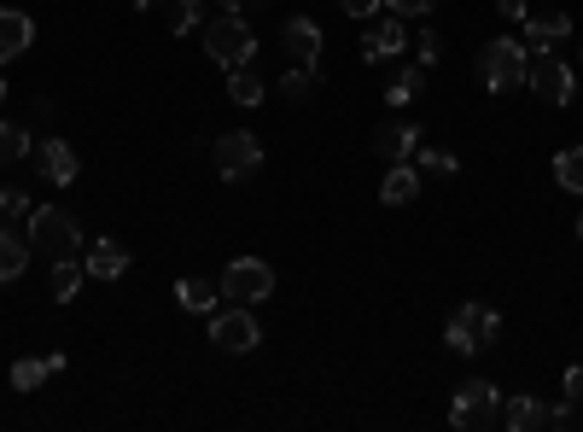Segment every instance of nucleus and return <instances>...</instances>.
<instances>
[{"instance_id": "nucleus-1", "label": "nucleus", "mask_w": 583, "mask_h": 432, "mask_svg": "<svg viewBox=\"0 0 583 432\" xmlns=\"http://www.w3.org/2000/svg\"><path fill=\"white\" fill-rule=\"evenodd\" d=\"M526 76H531V53H526V41H513V35H496L478 48V82H485L490 94H513V88H526Z\"/></svg>"}, {"instance_id": "nucleus-2", "label": "nucleus", "mask_w": 583, "mask_h": 432, "mask_svg": "<svg viewBox=\"0 0 583 432\" xmlns=\"http://www.w3.org/2000/svg\"><path fill=\"white\" fill-rule=\"evenodd\" d=\"M502 339V316L490 310V304H478V298H467L462 310L449 316V327H444V345L455 357H473V351H490V345Z\"/></svg>"}, {"instance_id": "nucleus-3", "label": "nucleus", "mask_w": 583, "mask_h": 432, "mask_svg": "<svg viewBox=\"0 0 583 432\" xmlns=\"http://www.w3.org/2000/svg\"><path fill=\"white\" fill-rule=\"evenodd\" d=\"M204 53H211L222 71H234V65H252V59H257V30L245 24V12L211 18V24H204Z\"/></svg>"}, {"instance_id": "nucleus-4", "label": "nucleus", "mask_w": 583, "mask_h": 432, "mask_svg": "<svg viewBox=\"0 0 583 432\" xmlns=\"http://www.w3.org/2000/svg\"><path fill=\"white\" fill-rule=\"evenodd\" d=\"M30 252L82 257V229H76V217L59 211V204H35V211H30Z\"/></svg>"}, {"instance_id": "nucleus-5", "label": "nucleus", "mask_w": 583, "mask_h": 432, "mask_svg": "<svg viewBox=\"0 0 583 432\" xmlns=\"http://www.w3.org/2000/svg\"><path fill=\"white\" fill-rule=\"evenodd\" d=\"M449 426H462V432L502 426V392H496L490 380H467L462 392L449 398Z\"/></svg>"}, {"instance_id": "nucleus-6", "label": "nucleus", "mask_w": 583, "mask_h": 432, "mask_svg": "<svg viewBox=\"0 0 583 432\" xmlns=\"http://www.w3.org/2000/svg\"><path fill=\"white\" fill-rule=\"evenodd\" d=\"M211 158H216V176L222 181H245V176L263 170V140L252 129H227L216 147H211Z\"/></svg>"}, {"instance_id": "nucleus-7", "label": "nucleus", "mask_w": 583, "mask_h": 432, "mask_svg": "<svg viewBox=\"0 0 583 432\" xmlns=\"http://www.w3.org/2000/svg\"><path fill=\"white\" fill-rule=\"evenodd\" d=\"M222 298H234V304H263V298H275V270H268L263 257H234L222 270Z\"/></svg>"}, {"instance_id": "nucleus-8", "label": "nucleus", "mask_w": 583, "mask_h": 432, "mask_svg": "<svg viewBox=\"0 0 583 432\" xmlns=\"http://www.w3.org/2000/svg\"><path fill=\"white\" fill-rule=\"evenodd\" d=\"M526 88H531L537 99H543V106H572V99H577V76H572V65H566V59L543 53V59H531Z\"/></svg>"}, {"instance_id": "nucleus-9", "label": "nucleus", "mask_w": 583, "mask_h": 432, "mask_svg": "<svg viewBox=\"0 0 583 432\" xmlns=\"http://www.w3.org/2000/svg\"><path fill=\"white\" fill-rule=\"evenodd\" d=\"M211 345L216 351H257L263 345V327H257V316H252V304H234V310H216L211 316Z\"/></svg>"}, {"instance_id": "nucleus-10", "label": "nucleus", "mask_w": 583, "mask_h": 432, "mask_svg": "<svg viewBox=\"0 0 583 432\" xmlns=\"http://www.w3.org/2000/svg\"><path fill=\"white\" fill-rule=\"evenodd\" d=\"M280 48H286V59L292 65H321V24L316 18H304V12H292L286 24H280Z\"/></svg>"}, {"instance_id": "nucleus-11", "label": "nucleus", "mask_w": 583, "mask_h": 432, "mask_svg": "<svg viewBox=\"0 0 583 432\" xmlns=\"http://www.w3.org/2000/svg\"><path fill=\"white\" fill-rule=\"evenodd\" d=\"M409 48V30H403V18L391 12V18H373L368 35H362V59L368 65H385V59H398Z\"/></svg>"}, {"instance_id": "nucleus-12", "label": "nucleus", "mask_w": 583, "mask_h": 432, "mask_svg": "<svg viewBox=\"0 0 583 432\" xmlns=\"http://www.w3.org/2000/svg\"><path fill=\"white\" fill-rule=\"evenodd\" d=\"M373 152H380L385 164H403V158H414V152H421V123H409V117L385 123V129L373 135Z\"/></svg>"}, {"instance_id": "nucleus-13", "label": "nucleus", "mask_w": 583, "mask_h": 432, "mask_svg": "<svg viewBox=\"0 0 583 432\" xmlns=\"http://www.w3.org/2000/svg\"><path fill=\"white\" fill-rule=\"evenodd\" d=\"M82 270H88V281H123L129 275V252H123L117 240L82 245Z\"/></svg>"}, {"instance_id": "nucleus-14", "label": "nucleus", "mask_w": 583, "mask_h": 432, "mask_svg": "<svg viewBox=\"0 0 583 432\" xmlns=\"http://www.w3.org/2000/svg\"><path fill=\"white\" fill-rule=\"evenodd\" d=\"M30 41H35V18L18 12V7H0V65L18 53H30Z\"/></svg>"}, {"instance_id": "nucleus-15", "label": "nucleus", "mask_w": 583, "mask_h": 432, "mask_svg": "<svg viewBox=\"0 0 583 432\" xmlns=\"http://www.w3.org/2000/svg\"><path fill=\"white\" fill-rule=\"evenodd\" d=\"M566 35H572V18L554 12V18H526V35H519V41H526L531 59H543V53H554Z\"/></svg>"}, {"instance_id": "nucleus-16", "label": "nucleus", "mask_w": 583, "mask_h": 432, "mask_svg": "<svg viewBox=\"0 0 583 432\" xmlns=\"http://www.w3.org/2000/svg\"><path fill=\"white\" fill-rule=\"evenodd\" d=\"M35 170H41V176H47V181H53V188H71V181H76V170H82V164H76V152H71V140H47V147H41V152H35Z\"/></svg>"}, {"instance_id": "nucleus-17", "label": "nucleus", "mask_w": 583, "mask_h": 432, "mask_svg": "<svg viewBox=\"0 0 583 432\" xmlns=\"http://www.w3.org/2000/svg\"><path fill=\"white\" fill-rule=\"evenodd\" d=\"M53 375H65V351H53V357H18L12 362V392H41V380H53Z\"/></svg>"}, {"instance_id": "nucleus-18", "label": "nucleus", "mask_w": 583, "mask_h": 432, "mask_svg": "<svg viewBox=\"0 0 583 432\" xmlns=\"http://www.w3.org/2000/svg\"><path fill=\"white\" fill-rule=\"evenodd\" d=\"M380 199H385V204H414V199H421V170H414L409 158H403V164H385Z\"/></svg>"}, {"instance_id": "nucleus-19", "label": "nucleus", "mask_w": 583, "mask_h": 432, "mask_svg": "<svg viewBox=\"0 0 583 432\" xmlns=\"http://www.w3.org/2000/svg\"><path fill=\"white\" fill-rule=\"evenodd\" d=\"M216 298H222V286H211V281H199V275H187V281H176V304L187 316H216Z\"/></svg>"}, {"instance_id": "nucleus-20", "label": "nucleus", "mask_w": 583, "mask_h": 432, "mask_svg": "<svg viewBox=\"0 0 583 432\" xmlns=\"http://www.w3.org/2000/svg\"><path fill=\"white\" fill-rule=\"evenodd\" d=\"M30 270V240L12 234V222H0V281H18Z\"/></svg>"}, {"instance_id": "nucleus-21", "label": "nucleus", "mask_w": 583, "mask_h": 432, "mask_svg": "<svg viewBox=\"0 0 583 432\" xmlns=\"http://www.w3.org/2000/svg\"><path fill=\"white\" fill-rule=\"evenodd\" d=\"M502 426H508V432H537V426H543V403H537L531 392L508 398V403H502Z\"/></svg>"}, {"instance_id": "nucleus-22", "label": "nucleus", "mask_w": 583, "mask_h": 432, "mask_svg": "<svg viewBox=\"0 0 583 432\" xmlns=\"http://www.w3.org/2000/svg\"><path fill=\"white\" fill-rule=\"evenodd\" d=\"M82 281H88V270H82V257H53V298L71 304L82 293Z\"/></svg>"}, {"instance_id": "nucleus-23", "label": "nucleus", "mask_w": 583, "mask_h": 432, "mask_svg": "<svg viewBox=\"0 0 583 432\" xmlns=\"http://www.w3.org/2000/svg\"><path fill=\"white\" fill-rule=\"evenodd\" d=\"M316 88H321V71H316V65H292V71H286V82H280V94L292 99V106L316 99Z\"/></svg>"}, {"instance_id": "nucleus-24", "label": "nucleus", "mask_w": 583, "mask_h": 432, "mask_svg": "<svg viewBox=\"0 0 583 432\" xmlns=\"http://www.w3.org/2000/svg\"><path fill=\"white\" fill-rule=\"evenodd\" d=\"M227 94H234V106L252 112L257 99H263V76H257L252 65H234V71H227Z\"/></svg>"}, {"instance_id": "nucleus-25", "label": "nucleus", "mask_w": 583, "mask_h": 432, "mask_svg": "<svg viewBox=\"0 0 583 432\" xmlns=\"http://www.w3.org/2000/svg\"><path fill=\"white\" fill-rule=\"evenodd\" d=\"M426 76H432L426 65H403V71H398V82L385 88V99H391V106H409V99L426 88Z\"/></svg>"}, {"instance_id": "nucleus-26", "label": "nucleus", "mask_w": 583, "mask_h": 432, "mask_svg": "<svg viewBox=\"0 0 583 432\" xmlns=\"http://www.w3.org/2000/svg\"><path fill=\"white\" fill-rule=\"evenodd\" d=\"M554 181L566 193H583V147H566V152L554 158Z\"/></svg>"}, {"instance_id": "nucleus-27", "label": "nucleus", "mask_w": 583, "mask_h": 432, "mask_svg": "<svg viewBox=\"0 0 583 432\" xmlns=\"http://www.w3.org/2000/svg\"><path fill=\"white\" fill-rule=\"evenodd\" d=\"M409 164H414L421 176H426V170H432V176H455V170H462V158H455V152H432L426 140H421V152H414Z\"/></svg>"}, {"instance_id": "nucleus-28", "label": "nucleus", "mask_w": 583, "mask_h": 432, "mask_svg": "<svg viewBox=\"0 0 583 432\" xmlns=\"http://www.w3.org/2000/svg\"><path fill=\"white\" fill-rule=\"evenodd\" d=\"M18 158H30V129L0 123V164H18Z\"/></svg>"}, {"instance_id": "nucleus-29", "label": "nucleus", "mask_w": 583, "mask_h": 432, "mask_svg": "<svg viewBox=\"0 0 583 432\" xmlns=\"http://www.w3.org/2000/svg\"><path fill=\"white\" fill-rule=\"evenodd\" d=\"M30 211H35V204L18 193V188H0V222H18V217H30Z\"/></svg>"}, {"instance_id": "nucleus-30", "label": "nucleus", "mask_w": 583, "mask_h": 432, "mask_svg": "<svg viewBox=\"0 0 583 432\" xmlns=\"http://www.w3.org/2000/svg\"><path fill=\"white\" fill-rule=\"evenodd\" d=\"M199 18H204V0H181V7H176V18H170V30H176V35H193V24H199Z\"/></svg>"}, {"instance_id": "nucleus-31", "label": "nucleus", "mask_w": 583, "mask_h": 432, "mask_svg": "<svg viewBox=\"0 0 583 432\" xmlns=\"http://www.w3.org/2000/svg\"><path fill=\"white\" fill-rule=\"evenodd\" d=\"M437 7V0H385V12H398V18H426Z\"/></svg>"}, {"instance_id": "nucleus-32", "label": "nucleus", "mask_w": 583, "mask_h": 432, "mask_svg": "<svg viewBox=\"0 0 583 432\" xmlns=\"http://www.w3.org/2000/svg\"><path fill=\"white\" fill-rule=\"evenodd\" d=\"M414 53H421V65H426V71H432V65H437V59H444V41H437V35H432V30H426V35H421V41H414Z\"/></svg>"}, {"instance_id": "nucleus-33", "label": "nucleus", "mask_w": 583, "mask_h": 432, "mask_svg": "<svg viewBox=\"0 0 583 432\" xmlns=\"http://www.w3.org/2000/svg\"><path fill=\"white\" fill-rule=\"evenodd\" d=\"M380 7H385V0H339L344 18H380Z\"/></svg>"}, {"instance_id": "nucleus-34", "label": "nucleus", "mask_w": 583, "mask_h": 432, "mask_svg": "<svg viewBox=\"0 0 583 432\" xmlns=\"http://www.w3.org/2000/svg\"><path fill=\"white\" fill-rule=\"evenodd\" d=\"M560 392H566L572 403L583 398V368H566V375H560Z\"/></svg>"}, {"instance_id": "nucleus-35", "label": "nucleus", "mask_w": 583, "mask_h": 432, "mask_svg": "<svg viewBox=\"0 0 583 432\" xmlns=\"http://www.w3.org/2000/svg\"><path fill=\"white\" fill-rule=\"evenodd\" d=\"M543 426H572V398L554 403V409H543Z\"/></svg>"}, {"instance_id": "nucleus-36", "label": "nucleus", "mask_w": 583, "mask_h": 432, "mask_svg": "<svg viewBox=\"0 0 583 432\" xmlns=\"http://www.w3.org/2000/svg\"><path fill=\"white\" fill-rule=\"evenodd\" d=\"M496 12L513 18V24H526V18H531V12H526V0H496Z\"/></svg>"}, {"instance_id": "nucleus-37", "label": "nucleus", "mask_w": 583, "mask_h": 432, "mask_svg": "<svg viewBox=\"0 0 583 432\" xmlns=\"http://www.w3.org/2000/svg\"><path fill=\"white\" fill-rule=\"evenodd\" d=\"M252 7H263V0H222V12H252Z\"/></svg>"}, {"instance_id": "nucleus-38", "label": "nucleus", "mask_w": 583, "mask_h": 432, "mask_svg": "<svg viewBox=\"0 0 583 432\" xmlns=\"http://www.w3.org/2000/svg\"><path fill=\"white\" fill-rule=\"evenodd\" d=\"M135 7H140V12H158V7H163V0H135Z\"/></svg>"}, {"instance_id": "nucleus-39", "label": "nucleus", "mask_w": 583, "mask_h": 432, "mask_svg": "<svg viewBox=\"0 0 583 432\" xmlns=\"http://www.w3.org/2000/svg\"><path fill=\"white\" fill-rule=\"evenodd\" d=\"M0 99H7V76H0Z\"/></svg>"}, {"instance_id": "nucleus-40", "label": "nucleus", "mask_w": 583, "mask_h": 432, "mask_svg": "<svg viewBox=\"0 0 583 432\" xmlns=\"http://www.w3.org/2000/svg\"><path fill=\"white\" fill-rule=\"evenodd\" d=\"M577 240H583V217H577Z\"/></svg>"}, {"instance_id": "nucleus-41", "label": "nucleus", "mask_w": 583, "mask_h": 432, "mask_svg": "<svg viewBox=\"0 0 583 432\" xmlns=\"http://www.w3.org/2000/svg\"><path fill=\"white\" fill-rule=\"evenodd\" d=\"M577 65H583V53H577Z\"/></svg>"}]
</instances>
